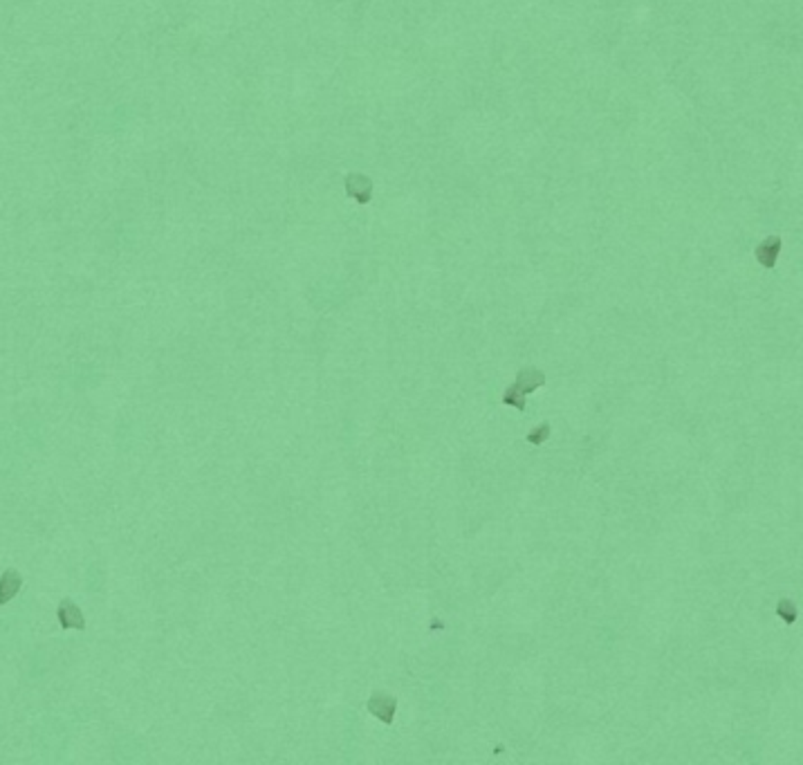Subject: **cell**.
Returning a JSON list of instances; mask_svg holds the SVG:
<instances>
[{
    "label": "cell",
    "mask_w": 803,
    "mask_h": 765,
    "mask_svg": "<svg viewBox=\"0 0 803 765\" xmlns=\"http://www.w3.org/2000/svg\"><path fill=\"white\" fill-rule=\"evenodd\" d=\"M779 241H765L761 247H758V252H756V256H758V260L763 263L765 267H772L774 265V260H776V254H779Z\"/></svg>",
    "instance_id": "5b68a950"
},
{
    "label": "cell",
    "mask_w": 803,
    "mask_h": 765,
    "mask_svg": "<svg viewBox=\"0 0 803 765\" xmlns=\"http://www.w3.org/2000/svg\"><path fill=\"white\" fill-rule=\"evenodd\" d=\"M545 384V375L543 370L529 366V368H523L516 375V381L512 386H514L520 395H527V393H534L536 388H541Z\"/></svg>",
    "instance_id": "7a4b0ae2"
},
{
    "label": "cell",
    "mask_w": 803,
    "mask_h": 765,
    "mask_svg": "<svg viewBox=\"0 0 803 765\" xmlns=\"http://www.w3.org/2000/svg\"><path fill=\"white\" fill-rule=\"evenodd\" d=\"M395 709H397V700L388 694H375L368 700V711L373 716H377L382 722H386V725H390L393 718H395Z\"/></svg>",
    "instance_id": "6da1fadb"
},
{
    "label": "cell",
    "mask_w": 803,
    "mask_h": 765,
    "mask_svg": "<svg viewBox=\"0 0 803 765\" xmlns=\"http://www.w3.org/2000/svg\"><path fill=\"white\" fill-rule=\"evenodd\" d=\"M503 402L509 404V406H514V409H518V411L525 409V395H520L514 386H509L505 393H503Z\"/></svg>",
    "instance_id": "52a82bcc"
},
{
    "label": "cell",
    "mask_w": 803,
    "mask_h": 765,
    "mask_svg": "<svg viewBox=\"0 0 803 765\" xmlns=\"http://www.w3.org/2000/svg\"><path fill=\"white\" fill-rule=\"evenodd\" d=\"M776 615H779L785 624H794V622H797L799 613H797V606H794L792 601L783 599V601H779V606H776Z\"/></svg>",
    "instance_id": "8992f818"
},
{
    "label": "cell",
    "mask_w": 803,
    "mask_h": 765,
    "mask_svg": "<svg viewBox=\"0 0 803 765\" xmlns=\"http://www.w3.org/2000/svg\"><path fill=\"white\" fill-rule=\"evenodd\" d=\"M21 588V575H16L14 570H7L0 577V603H7L19 595Z\"/></svg>",
    "instance_id": "277c9868"
},
{
    "label": "cell",
    "mask_w": 803,
    "mask_h": 765,
    "mask_svg": "<svg viewBox=\"0 0 803 765\" xmlns=\"http://www.w3.org/2000/svg\"><path fill=\"white\" fill-rule=\"evenodd\" d=\"M550 424L548 422H543L541 427H536L534 431H529L527 433V442H532V445H543L545 440L550 438Z\"/></svg>",
    "instance_id": "ba28073f"
},
{
    "label": "cell",
    "mask_w": 803,
    "mask_h": 765,
    "mask_svg": "<svg viewBox=\"0 0 803 765\" xmlns=\"http://www.w3.org/2000/svg\"><path fill=\"white\" fill-rule=\"evenodd\" d=\"M58 622H61L63 628H83L85 626L81 610L76 608L72 601H63L61 606H58Z\"/></svg>",
    "instance_id": "3957f363"
}]
</instances>
